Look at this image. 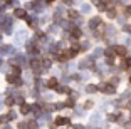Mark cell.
<instances>
[{"mask_svg":"<svg viewBox=\"0 0 131 129\" xmlns=\"http://www.w3.org/2000/svg\"><path fill=\"white\" fill-rule=\"evenodd\" d=\"M124 61H126V65L131 67V57H124Z\"/></svg>","mask_w":131,"mask_h":129,"instance_id":"10","label":"cell"},{"mask_svg":"<svg viewBox=\"0 0 131 129\" xmlns=\"http://www.w3.org/2000/svg\"><path fill=\"white\" fill-rule=\"evenodd\" d=\"M15 15L19 17V19H24V17H25V12H24L22 8H17V10H15Z\"/></svg>","mask_w":131,"mask_h":129,"instance_id":"4","label":"cell"},{"mask_svg":"<svg viewBox=\"0 0 131 129\" xmlns=\"http://www.w3.org/2000/svg\"><path fill=\"white\" fill-rule=\"evenodd\" d=\"M129 84H131V76H129Z\"/></svg>","mask_w":131,"mask_h":129,"instance_id":"14","label":"cell"},{"mask_svg":"<svg viewBox=\"0 0 131 129\" xmlns=\"http://www.w3.org/2000/svg\"><path fill=\"white\" fill-rule=\"evenodd\" d=\"M101 89H103L104 92H108V94H113V92H114V86H109V84H104Z\"/></svg>","mask_w":131,"mask_h":129,"instance_id":"3","label":"cell"},{"mask_svg":"<svg viewBox=\"0 0 131 129\" xmlns=\"http://www.w3.org/2000/svg\"><path fill=\"white\" fill-rule=\"evenodd\" d=\"M72 37H76V39L81 37V32H79V29H74V30H72Z\"/></svg>","mask_w":131,"mask_h":129,"instance_id":"6","label":"cell"},{"mask_svg":"<svg viewBox=\"0 0 131 129\" xmlns=\"http://www.w3.org/2000/svg\"><path fill=\"white\" fill-rule=\"evenodd\" d=\"M29 112V106H27V104H24V106H22V114H27Z\"/></svg>","mask_w":131,"mask_h":129,"instance_id":"7","label":"cell"},{"mask_svg":"<svg viewBox=\"0 0 131 129\" xmlns=\"http://www.w3.org/2000/svg\"><path fill=\"white\" fill-rule=\"evenodd\" d=\"M108 15L111 17V19H114V17H116V10H109V12H108Z\"/></svg>","mask_w":131,"mask_h":129,"instance_id":"8","label":"cell"},{"mask_svg":"<svg viewBox=\"0 0 131 129\" xmlns=\"http://www.w3.org/2000/svg\"><path fill=\"white\" fill-rule=\"evenodd\" d=\"M5 2H7V4H10V2H12V0H5Z\"/></svg>","mask_w":131,"mask_h":129,"instance_id":"13","label":"cell"},{"mask_svg":"<svg viewBox=\"0 0 131 129\" xmlns=\"http://www.w3.org/2000/svg\"><path fill=\"white\" fill-rule=\"evenodd\" d=\"M69 122L71 121L67 118H57V119H56V124H57V126H67Z\"/></svg>","mask_w":131,"mask_h":129,"instance_id":"2","label":"cell"},{"mask_svg":"<svg viewBox=\"0 0 131 129\" xmlns=\"http://www.w3.org/2000/svg\"><path fill=\"white\" fill-rule=\"evenodd\" d=\"M128 14H131V5H129V7H128Z\"/></svg>","mask_w":131,"mask_h":129,"instance_id":"12","label":"cell"},{"mask_svg":"<svg viewBox=\"0 0 131 129\" xmlns=\"http://www.w3.org/2000/svg\"><path fill=\"white\" fill-rule=\"evenodd\" d=\"M69 17H71V19H76V17H77V12H69Z\"/></svg>","mask_w":131,"mask_h":129,"instance_id":"9","label":"cell"},{"mask_svg":"<svg viewBox=\"0 0 131 129\" xmlns=\"http://www.w3.org/2000/svg\"><path fill=\"white\" fill-rule=\"evenodd\" d=\"M57 84H59V82H57L56 79H50V80H49V87L54 89V87H57Z\"/></svg>","mask_w":131,"mask_h":129,"instance_id":"5","label":"cell"},{"mask_svg":"<svg viewBox=\"0 0 131 129\" xmlns=\"http://www.w3.org/2000/svg\"><path fill=\"white\" fill-rule=\"evenodd\" d=\"M88 91H89V92H96V91H97V87H94V86H89Z\"/></svg>","mask_w":131,"mask_h":129,"instance_id":"11","label":"cell"},{"mask_svg":"<svg viewBox=\"0 0 131 129\" xmlns=\"http://www.w3.org/2000/svg\"><path fill=\"white\" fill-rule=\"evenodd\" d=\"M114 52L118 54V55L124 57V55H126V47H123V45H116V47H114Z\"/></svg>","mask_w":131,"mask_h":129,"instance_id":"1","label":"cell"}]
</instances>
